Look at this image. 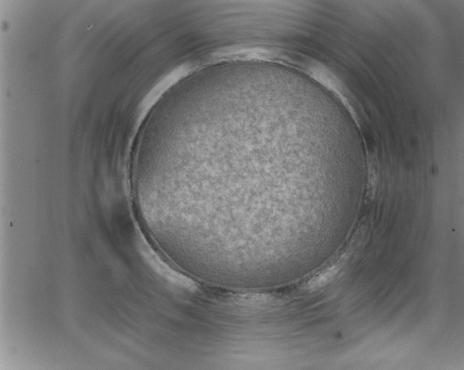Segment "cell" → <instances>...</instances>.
<instances>
[{
	"instance_id": "cell-1",
	"label": "cell",
	"mask_w": 464,
	"mask_h": 370,
	"mask_svg": "<svg viewBox=\"0 0 464 370\" xmlns=\"http://www.w3.org/2000/svg\"><path fill=\"white\" fill-rule=\"evenodd\" d=\"M337 271H338L337 268L336 267H333L330 269L323 272L319 276L314 278L312 281H309V284H308L309 288L310 289H317V288L325 286V284L332 281V278L337 274Z\"/></svg>"
}]
</instances>
